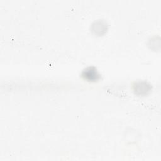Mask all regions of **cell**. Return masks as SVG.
Returning <instances> with one entry per match:
<instances>
[{
	"label": "cell",
	"instance_id": "obj_1",
	"mask_svg": "<svg viewBox=\"0 0 161 161\" xmlns=\"http://www.w3.org/2000/svg\"><path fill=\"white\" fill-rule=\"evenodd\" d=\"M82 75L85 79L90 81H95L99 79V74L97 73L96 70L93 67H89L86 69L82 74Z\"/></svg>",
	"mask_w": 161,
	"mask_h": 161
}]
</instances>
